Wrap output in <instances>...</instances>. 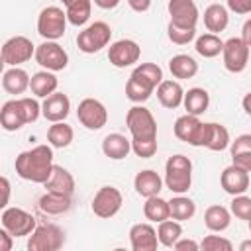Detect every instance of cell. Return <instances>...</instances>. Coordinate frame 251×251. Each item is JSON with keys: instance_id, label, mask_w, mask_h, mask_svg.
Masks as SVG:
<instances>
[{"instance_id": "44dd1931", "label": "cell", "mask_w": 251, "mask_h": 251, "mask_svg": "<svg viewBox=\"0 0 251 251\" xmlns=\"http://www.w3.org/2000/svg\"><path fill=\"white\" fill-rule=\"evenodd\" d=\"M71 204L73 200L69 194H59V192H49V190L37 200V208L47 216H61L71 210Z\"/></svg>"}, {"instance_id": "2e32d148", "label": "cell", "mask_w": 251, "mask_h": 251, "mask_svg": "<svg viewBox=\"0 0 251 251\" xmlns=\"http://www.w3.org/2000/svg\"><path fill=\"white\" fill-rule=\"evenodd\" d=\"M167 8H169L171 24H176L182 27H196L200 14L194 0H169Z\"/></svg>"}, {"instance_id": "11a10c76", "label": "cell", "mask_w": 251, "mask_h": 251, "mask_svg": "<svg viewBox=\"0 0 251 251\" xmlns=\"http://www.w3.org/2000/svg\"><path fill=\"white\" fill-rule=\"evenodd\" d=\"M239 251H251V239H245V241H241V245H239Z\"/></svg>"}, {"instance_id": "4dcf8cb0", "label": "cell", "mask_w": 251, "mask_h": 251, "mask_svg": "<svg viewBox=\"0 0 251 251\" xmlns=\"http://www.w3.org/2000/svg\"><path fill=\"white\" fill-rule=\"evenodd\" d=\"M169 71H171V75H173L175 78H180V80L192 78V76L198 73V63H196L190 55L180 53V55L171 57V61H169Z\"/></svg>"}, {"instance_id": "83f0119b", "label": "cell", "mask_w": 251, "mask_h": 251, "mask_svg": "<svg viewBox=\"0 0 251 251\" xmlns=\"http://www.w3.org/2000/svg\"><path fill=\"white\" fill-rule=\"evenodd\" d=\"M229 24V12L222 4H210L204 10V25L210 33H220Z\"/></svg>"}, {"instance_id": "9f6ffc18", "label": "cell", "mask_w": 251, "mask_h": 251, "mask_svg": "<svg viewBox=\"0 0 251 251\" xmlns=\"http://www.w3.org/2000/svg\"><path fill=\"white\" fill-rule=\"evenodd\" d=\"M247 224H249V231H251V220H249V222H247Z\"/></svg>"}, {"instance_id": "d6986e66", "label": "cell", "mask_w": 251, "mask_h": 251, "mask_svg": "<svg viewBox=\"0 0 251 251\" xmlns=\"http://www.w3.org/2000/svg\"><path fill=\"white\" fill-rule=\"evenodd\" d=\"M129 243L133 251H155L159 245L157 229L151 224H133L129 229Z\"/></svg>"}, {"instance_id": "db71d44e", "label": "cell", "mask_w": 251, "mask_h": 251, "mask_svg": "<svg viewBox=\"0 0 251 251\" xmlns=\"http://www.w3.org/2000/svg\"><path fill=\"white\" fill-rule=\"evenodd\" d=\"M241 106H243L245 114H247V116H251V92H247V94L243 96V100H241Z\"/></svg>"}, {"instance_id": "5b68a950", "label": "cell", "mask_w": 251, "mask_h": 251, "mask_svg": "<svg viewBox=\"0 0 251 251\" xmlns=\"http://www.w3.org/2000/svg\"><path fill=\"white\" fill-rule=\"evenodd\" d=\"M67 22V12L59 6H47L37 16V33L47 41H57L65 35Z\"/></svg>"}, {"instance_id": "f6af8a7d", "label": "cell", "mask_w": 251, "mask_h": 251, "mask_svg": "<svg viewBox=\"0 0 251 251\" xmlns=\"http://www.w3.org/2000/svg\"><path fill=\"white\" fill-rule=\"evenodd\" d=\"M227 10L235 14H251V0H227Z\"/></svg>"}, {"instance_id": "f5cc1de1", "label": "cell", "mask_w": 251, "mask_h": 251, "mask_svg": "<svg viewBox=\"0 0 251 251\" xmlns=\"http://www.w3.org/2000/svg\"><path fill=\"white\" fill-rule=\"evenodd\" d=\"M94 4L102 10H114L120 4V0H94Z\"/></svg>"}, {"instance_id": "1f68e13d", "label": "cell", "mask_w": 251, "mask_h": 251, "mask_svg": "<svg viewBox=\"0 0 251 251\" xmlns=\"http://www.w3.org/2000/svg\"><path fill=\"white\" fill-rule=\"evenodd\" d=\"M73 137H75V131L69 124L65 122H53L47 129V141L51 147L55 149H65L73 143Z\"/></svg>"}, {"instance_id": "681fc988", "label": "cell", "mask_w": 251, "mask_h": 251, "mask_svg": "<svg viewBox=\"0 0 251 251\" xmlns=\"http://www.w3.org/2000/svg\"><path fill=\"white\" fill-rule=\"evenodd\" d=\"M127 4H129V8H131L133 12H137V14L147 12V10L151 8V0H127Z\"/></svg>"}, {"instance_id": "7c38bea8", "label": "cell", "mask_w": 251, "mask_h": 251, "mask_svg": "<svg viewBox=\"0 0 251 251\" xmlns=\"http://www.w3.org/2000/svg\"><path fill=\"white\" fill-rule=\"evenodd\" d=\"M222 57H224V67L229 73L235 75L243 73L249 63V45L241 37H229L227 41H224Z\"/></svg>"}, {"instance_id": "d4e9b609", "label": "cell", "mask_w": 251, "mask_h": 251, "mask_svg": "<svg viewBox=\"0 0 251 251\" xmlns=\"http://www.w3.org/2000/svg\"><path fill=\"white\" fill-rule=\"evenodd\" d=\"M57 86H59V80L57 76L53 75V71H39L35 75H31V80H29V90L35 98H47L51 96L53 92H57Z\"/></svg>"}, {"instance_id": "f1b7e54d", "label": "cell", "mask_w": 251, "mask_h": 251, "mask_svg": "<svg viewBox=\"0 0 251 251\" xmlns=\"http://www.w3.org/2000/svg\"><path fill=\"white\" fill-rule=\"evenodd\" d=\"M182 106L186 110V114H192V116H200L208 110L210 106V94L208 90L204 88H190L188 92H184V100H182Z\"/></svg>"}, {"instance_id": "9c48e42d", "label": "cell", "mask_w": 251, "mask_h": 251, "mask_svg": "<svg viewBox=\"0 0 251 251\" xmlns=\"http://www.w3.org/2000/svg\"><path fill=\"white\" fill-rule=\"evenodd\" d=\"M35 57V45L25 35H14L2 45V63L8 67H20Z\"/></svg>"}, {"instance_id": "ab89813d", "label": "cell", "mask_w": 251, "mask_h": 251, "mask_svg": "<svg viewBox=\"0 0 251 251\" xmlns=\"http://www.w3.org/2000/svg\"><path fill=\"white\" fill-rule=\"evenodd\" d=\"M167 35L173 43L176 45H186L190 43L194 37H196V27H182V25H176V24H171L169 22V27H167Z\"/></svg>"}, {"instance_id": "30bf717a", "label": "cell", "mask_w": 251, "mask_h": 251, "mask_svg": "<svg viewBox=\"0 0 251 251\" xmlns=\"http://www.w3.org/2000/svg\"><path fill=\"white\" fill-rule=\"evenodd\" d=\"M0 222H2V227L8 229L14 237H24V235H29L37 224H35V218L25 212L24 208H4L2 216H0Z\"/></svg>"}, {"instance_id": "bcb514c9", "label": "cell", "mask_w": 251, "mask_h": 251, "mask_svg": "<svg viewBox=\"0 0 251 251\" xmlns=\"http://www.w3.org/2000/svg\"><path fill=\"white\" fill-rule=\"evenodd\" d=\"M231 163L237 165L239 169L251 173V153H239V155H231Z\"/></svg>"}, {"instance_id": "d6a6232c", "label": "cell", "mask_w": 251, "mask_h": 251, "mask_svg": "<svg viewBox=\"0 0 251 251\" xmlns=\"http://www.w3.org/2000/svg\"><path fill=\"white\" fill-rule=\"evenodd\" d=\"M143 214L149 222H163V220H169L171 218V206H169V200L161 198L159 194L157 196H149L145 198V204H143Z\"/></svg>"}, {"instance_id": "d590c367", "label": "cell", "mask_w": 251, "mask_h": 251, "mask_svg": "<svg viewBox=\"0 0 251 251\" xmlns=\"http://www.w3.org/2000/svg\"><path fill=\"white\" fill-rule=\"evenodd\" d=\"M157 237H159V243L165 245V247H173L180 237H182V226L178 220H163L159 222V227H157Z\"/></svg>"}, {"instance_id": "c3c4849f", "label": "cell", "mask_w": 251, "mask_h": 251, "mask_svg": "<svg viewBox=\"0 0 251 251\" xmlns=\"http://www.w3.org/2000/svg\"><path fill=\"white\" fill-rule=\"evenodd\" d=\"M12 241H14V235L8 231V229H0V251H10L12 249Z\"/></svg>"}, {"instance_id": "b9f144b4", "label": "cell", "mask_w": 251, "mask_h": 251, "mask_svg": "<svg viewBox=\"0 0 251 251\" xmlns=\"http://www.w3.org/2000/svg\"><path fill=\"white\" fill-rule=\"evenodd\" d=\"M131 151L141 159H149L157 153V139H131Z\"/></svg>"}, {"instance_id": "ba28073f", "label": "cell", "mask_w": 251, "mask_h": 251, "mask_svg": "<svg viewBox=\"0 0 251 251\" xmlns=\"http://www.w3.org/2000/svg\"><path fill=\"white\" fill-rule=\"evenodd\" d=\"M65 243V231L55 224L37 226L27 239L29 251H57Z\"/></svg>"}, {"instance_id": "9a60e30c", "label": "cell", "mask_w": 251, "mask_h": 251, "mask_svg": "<svg viewBox=\"0 0 251 251\" xmlns=\"http://www.w3.org/2000/svg\"><path fill=\"white\" fill-rule=\"evenodd\" d=\"M139 57H141V47L133 39H118L108 49V61L118 69L135 65Z\"/></svg>"}, {"instance_id": "5bb4252c", "label": "cell", "mask_w": 251, "mask_h": 251, "mask_svg": "<svg viewBox=\"0 0 251 251\" xmlns=\"http://www.w3.org/2000/svg\"><path fill=\"white\" fill-rule=\"evenodd\" d=\"M76 118L78 122L86 127V129H102L108 122V110L106 106L96 100V98H84L78 102V108H76Z\"/></svg>"}, {"instance_id": "8992f818", "label": "cell", "mask_w": 251, "mask_h": 251, "mask_svg": "<svg viewBox=\"0 0 251 251\" xmlns=\"http://www.w3.org/2000/svg\"><path fill=\"white\" fill-rule=\"evenodd\" d=\"M110 39H112V27L106 22H94V24L86 25L82 31H78L76 47L82 53L92 55V53H98L100 49L108 47Z\"/></svg>"}, {"instance_id": "484cf974", "label": "cell", "mask_w": 251, "mask_h": 251, "mask_svg": "<svg viewBox=\"0 0 251 251\" xmlns=\"http://www.w3.org/2000/svg\"><path fill=\"white\" fill-rule=\"evenodd\" d=\"M157 98H159L161 106H165L169 110H175V108H178L182 104L184 90H182L178 80H163L157 86Z\"/></svg>"}, {"instance_id": "603a6c76", "label": "cell", "mask_w": 251, "mask_h": 251, "mask_svg": "<svg viewBox=\"0 0 251 251\" xmlns=\"http://www.w3.org/2000/svg\"><path fill=\"white\" fill-rule=\"evenodd\" d=\"M131 151V139H127L122 133H108L102 139V153L114 161L126 159Z\"/></svg>"}, {"instance_id": "836d02e7", "label": "cell", "mask_w": 251, "mask_h": 251, "mask_svg": "<svg viewBox=\"0 0 251 251\" xmlns=\"http://www.w3.org/2000/svg\"><path fill=\"white\" fill-rule=\"evenodd\" d=\"M231 143L229 139V131L226 126L216 124V122H208V137H206V149L210 151H224L227 149Z\"/></svg>"}, {"instance_id": "816d5d0a", "label": "cell", "mask_w": 251, "mask_h": 251, "mask_svg": "<svg viewBox=\"0 0 251 251\" xmlns=\"http://www.w3.org/2000/svg\"><path fill=\"white\" fill-rule=\"evenodd\" d=\"M241 39L251 47V18L243 24V27H241Z\"/></svg>"}, {"instance_id": "8fae6325", "label": "cell", "mask_w": 251, "mask_h": 251, "mask_svg": "<svg viewBox=\"0 0 251 251\" xmlns=\"http://www.w3.org/2000/svg\"><path fill=\"white\" fill-rule=\"evenodd\" d=\"M122 204H124V196L116 186H102L94 194L90 206H92L94 216L108 220V218H114L120 212Z\"/></svg>"}, {"instance_id": "7a4b0ae2", "label": "cell", "mask_w": 251, "mask_h": 251, "mask_svg": "<svg viewBox=\"0 0 251 251\" xmlns=\"http://www.w3.org/2000/svg\"><path fill=\"white\" fill-rule=\"evenodd\" d=\"M41 114V104L35 98L22 96L4 102L0 110V124L6 131H16L25 124H33Z\"/></svg>"}, {"instance_id": "7dc6e473", "label": "cell", "mask_w": 251, "mask_h": 251, "mask_svg": "<svg viewBox=\"0 0 251 251\" xmlns=\"http://www.w3.org/2000/svg\"><path fill=\"white\" fill-rule=\"evenodd\" d=\"M173 249H176V251H196V249H200V243H196L194 239H178L175 245H173Z\"/></svg>"}, {"instance_id": "ffe728a7", "label": "cell", "mask_w": 251, "mask_h": 251, "mask_svg": "<svg viewBox=\"0 0 251 251\" xmlns=\"http://www.w3.org/2000/svg\"><path fill=\"white\" fill-rule=\"evenodd\" d=\"M133 188L139 196L143 198H149V196H157L163 188V178L151 171V169H145V171H139L133 178Z\"/></svg>"}, {"instance_id": "ac0fdd59", "label": "cell", "mask_w": 251, "mask_h": 251, "mask_svg": "<svg viewBox=\"0 0 251 251\" xmlns=\"http://www.w3.org/2000/svg\"><path fill=\"white\" fill-rule=\"evenodd\" d=\"M220 184L222 188L231 194V196H237V194H245V190L249 188V173L239 169L237 165H229L224 169L222 176H220Z\"/></svg>"}, {"instance_id": "e575fe53", "label": "cell", "mask_w": 251, "mask_h": 251, "mask_svg": "<svg viewBox=\"0 0 251 251\" xmlns=\"http://www.w3.org/2000/svg\"><path fill=\"white\" fill-rule=\"evenodd\" d=\"M131 76H135V78L141 80L143 84L151 86L153 90L165 80V78H163V71H161V67L155 65V63H139V65L133 69Z\"/></svg>"}, {"instance_id": "e0dca14e", "label": "cell", "mask_w": 251, "mask_h": 251, "mask_svg": "<svg viewBox=\"0 0 251 251\" xmlns=\"http://www.w3.org/2000/svg\"><path fill=\"white\" fill-rule=\"evenodd\" d=\"M71 112V100L67 94L63 92H53L51 96L43 98V104H41V116L47 120V122H65L67 116Z\"/></svg>"}, {"instance_id": "7bdbcfd3", "label": "cell", "mask_w": 251, "mask_h": 251, "mask_svg": "<svg viewBox=\"0 0 251 251\" xmlns=\"http://www.w3.org/2000/svg\"><path fill=\"white\" fill-rule=\"evenodd\" d=\"M200 247L206 249V251H231L233 249L231 241L226 239V237H222V235H206L202 239Z\"/></svg>"}, {"instance_id": "60d3db41", "label": "cell", "mask_w": 251, "mask_h": 251, "mask_svg": "<svg viewBox=\"0 0 251 251\" xmlns=\"http://www.w3.org/2000/svg\"><path fill=\"white\" fill-rule=\"evenodd\" d=\"M229 210H231V214H233L237 220L249 222V220H251V198L245 196V194L233 196V200H231V204H229Z\"/></svg>"}, {"instance_id": "4fadbf2b", "label": "cell", "mask_w": 251, "mask_h": 251, "mask_svg": "<svg viewBox=\"0 0 251 251\" xmlns=\"http://www.w3.org/2000/svg\"><path fill=\"white\" fill-rule=\"evenodd\" d=\"M37 65H41L47 71H63L69 65V53L57 43V41H43L41 45L35 47V57Z\"/></svg>"}, {"instance_id": "52a82bcc", "label": "cell", "mask_w": 251, "mask_h": 251, "mask_svg": "<svg viewBox=\"0 0 251 251\" xmlns=\"http://www.w3.org/2000/svg\"><path fill=\"white\" fill-rule=\"evenodd\" d=\"M175 135L192 145V147H206V137H208V124L200 122L198 116L192 114H184L180 118H176L175 122Z\"/></svg>"}, {"instance_id": "ee69618b", "label": "cell", "mask_w": 251, "mask_h": 251, "mask_svg": "<svg viewBox=\"0 0 251 251\" xmlns=\"http://www.w3.org/2000/svg\"><path fill=\"white\" fill-rule=\"evenodd\" d=\"M229 153L239 155V153H251V133H241L229 143Z\"/></svg>"}, {"instance_id": "7402d4cb", "label": "cell", "mask_w": 251, "mask_h": 251, "mask_svg": "<svg viewBox=\"0 0 251 251\" xmlns=\"http://www.w3.org/2000/svg\"><path fill=\"white\" fill-rule=\"evenodd\" d=\"M49 192H59V194H69L73 196L75 192V178L73 175L61 167V165H53V171H51V176L47 178V182L43 184Z\"/></svg>"}, {"instance_id": "3957f363", "label": "cell", "mask_w": 251, "mask_h": 251, "mask_svg": "<svg viewBox=\"0 0 251 251\" xmlns=\"http://www.w3.org/2000/svg\"><path fill=\"white\" fill-rule=\"evenodd\" d=\"M192 184V161L186 155H173L165 163V186L175 194L188 192Z\"/></svg>"}, {"instance_id": "8d00e7d4", "label": "cell", "mask_w": 251, "mask_h": 251, "mask_svg": "<svg viewBox=\"0 0 251 251\" xmlns=\"http://www.w3.org/2000/svg\"><path fill=\"white\" fill-rule=\"evenodd\" d=\"M194 49L198 55H202L204 59H212V57H218L224 49V41L218 37V33H204L200 37H196V43H194Z\"/></svg>"}, {"instance_id": "4316f807", "label": "cell", "mask_w": 251, "mask_h": 251, "mask_svg": "<svg viewBox=\"0 0 251 251\" xmlns=\"http://www.w3.org/2000/svg\"><path fill=\"white\" fill-rule=\"evenodd\" d=\"M204 224L210 231H226L231 224V210H227L226 206H220V204H212L206 208L204 212Z\"/></svg>"}, {"instance_id": "74e56055", "label": "cell", "mask_w": 251, "mask_h": 251, "mask_svg": "<svg viewBox=\"0 0 251 251\" xmlns=\"http://www.w3.org/2000/svg\"><path fill=\"white\" fill-rule=\"evenodd\" d=\"M169 206H171V218L178 222H186L196 214V204L188 196H182V194L171 198Z\"/></svg>"}, {"instance_id": "277c9868", "label": "cell", "mask_w": 251, "mask_h": 251, "mask_svg": "<svg viewBox=\"0 0 251 251\" xmlns=\"http://www.w3.org/2000/svg\"><path fill=\"white\" fill-rule=\"evenodd\" d=\"M126 126L131 133V139H157V122L141 104H135L126 114Z\"/></svg>"}, {"instance_id": "f546056e", "label": "cell", "mask_w": 251, "mask_h": 251, "mask_svg": "<svg viewBox=\"0 0 251 251\" xmlns=\"http://www.w3.org/2000/svg\"><path fill=\"white\" fill-rule=\"evenodd\" d=\"M65 4L67 20L73 25H84L92 12V0H61Z\"/></svg>"}, {"instance_id": "f907efd6", "label": "cell", "mask_w": 251, "mask_h": 251, "mask_svg": "<svg viewBox=\"0 0 251 251\" xmlns=\"http://www.w3.org/2000/svg\"><path fill=\"white\" fill-rule=\"evenodd\" d=\"M0 182H2V192H4V196H2V208H8V198H10V180L6 178V176H2L0 178Z\"/></svg>"}, {"instance_id": "6da1fadb", "label": "cell", "mask_w": 251, "mask_h": 251, "mask_svg": "<svg viewBox=\"0 0 251 251\" xmlns=\"http://www.w3.org/2000/svg\"><path fill=\"white\" fill-rule=\"evenodd\" d=\"M53 147L51 145H35L27 151H22L16 157V173L20 178L45 184L53 171Z\"/></svg>"}, {"instance_id": "cb8c5ba5", "label": "cell", "mask_w": 251, "mask_h": 251, "mask_svg": "<svg viewBox=\"0 0 251 251\" xmlns=\"http://www.w3.org/2000/svg\"><path fill=\"white\" fill-rule=\"evenodd\" d=\"M29 80H31V76L24 69L10 67L2 75V88L8 94H24L29 88Z\"/></svg>"}, {"instance_id": "f35d334b", "label": "cell", "mask_w": 251, "mask_h": 251, "mask_svg": "<svg viewBox=\"0 0 251 251\" xmlns=\"http://www.w3.org/2000/svg\"><path fill=\"white\" fill-rule=\"evenodd\" d=\"M151 94H153V88L151 86L143 84L135 76H129L127 78V82H126V96H127V100H131L135 104H143V102H147L151 98Z\"/></svg>"}]
</instances>
